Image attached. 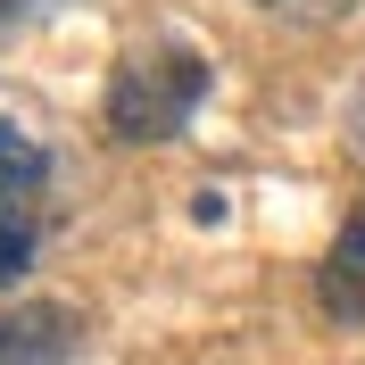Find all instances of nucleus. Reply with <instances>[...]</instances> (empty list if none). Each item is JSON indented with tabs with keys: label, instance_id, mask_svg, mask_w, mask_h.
I'll return each mask as SVG.
<instances>
[{
	"label": "nucleus",
	"instance_id": "1",
	"mask_svg": "<svg viewBox=\"0 0 365 365\" xmlns=\"http://www.w3.org/2000/svg\"><path fill=\"white\" fill-rule=\"evenodd\" d=\"M207 100V58L191 42H141L116 58L108 91H100V116H108L116 141H133V150H150V141H175L191 116H200Z\"/></svg>",
	"mask_w": 365,
	"mask_h": 365
},
{
	"label": "nucleus",
	"instance_id": "2",
	"mask_svg": "<svg viewBox=\"0 0 365 365\" xmlns=\"http://www.w3.org/2000/svg\"><path fill=\"white\" fill-rule=\"evenodd\" d=\"M42 207H50V158L9 125V116H0V282L34 266Z\"/></svg>",
	"mask_w": 365,
	"mask_h": 365
},
{
	"label": "nucleus",
	"instance_id": "3",
	"mask_svg": "<svg viewBox=\"0 0 365 365\" xmlns=\"http://www.w3.org/2000/svg\"><path fill=\"white\" fill-rule=\"evenodd\" d=\"M83 349V316L58 299H25L0 316V365H67Z\"/></svg>",
	"mask_w": 365,
	"mask_h": 365
},
{
	"label": "nucleus",
	"instance_id": "4",
	"mask_svg": "<svg viewBox=\"0 0 365 365\" xmlns=\"http://www.w3.org/2000/svg\"><path fill=\"white\" fill-rule=\"evenodd\" d=\"M316 307L332 324H365V207L341 225V241L324 250V266H316Z\"/></svg>",
	"mask_w": 365,
	"mask_h": 365
},
{
	"label": "nucleus",
	"instance_id": "5",
	"mask_svg": "<svg viewBox=\"0 0 365 365\" xmlns=\"http://www.w3.org/2000/svg\"><path fill=\"white\" fill-rule=\"evenodd\" d=\"M257 9H274V17H307V25H324V17H341L349 0H257Z\"/></svg>",
	"mask_w": 365,
	"mask_h": 365
},
{
	"label": "nucleus",
	"instance_id": "6",
	"mask_svg": "<svg viewBox=\"0 0 365 365\" xmlns=\"http://www.w3.org/2000/svg\"><path fill=\"white\" fill-rule=\"evenodd\" d=\"M42 9H58V0H0V42H9V34H25Z\"/></svg>",
	"mask_w": 365,
	"mask_h": 365
}]
</instances>
